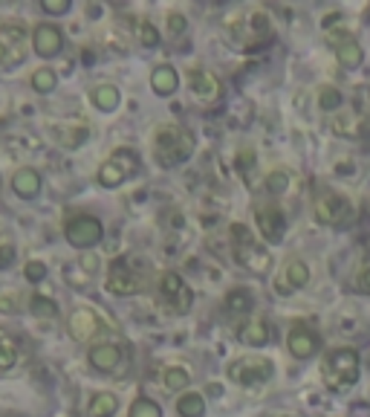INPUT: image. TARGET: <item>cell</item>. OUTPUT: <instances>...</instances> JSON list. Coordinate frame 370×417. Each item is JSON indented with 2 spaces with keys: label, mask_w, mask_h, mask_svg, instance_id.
<instances>
[{
  "label": "cell",
  "mask_w": 370,
  "mask_h": 417,
  "mask_svg": "<svg viewBox=\"0 0 370 417\" xmlns=\"http://www.w3.org/2000/svg\"><path fill=\"white\" fill-rule=\"evenodd\" d=\"M185 26H189L185 15H179V12H171V15H168V32H171V35H182Z\"/></svg>",
  "instance_id": "ab89813d"
},
{
  "label": "cell",
  "mask_w": 370,
  "mask_h": 417,
  "mask_svg": "<svg viewBox=\"0 0 370 417\" xmlns=\"http://www.w3.org/2000/svg\"><path fill=\"white\" fill-rule=\"evenodd\" d=\"M23 275H26L32 284H38V281L46 278V264H41V261H29V264L23 267Z\"/></svg>",
  "instance_id": "74e56055"
},
{
  "label": "cell",
  "mask_w": 370,
  "mask_h": 417,
  "mask_svg": "<svg viewBox=\"0 0 370 417\" xmlns=\"http://www.w3.org/2000/svg\"><path fill=\"white\" fill-rule=\"evenodd\" d=\"M26 58V26L9 21L0 26V70H12Z\"/></svg>",
  "instance_id": "52a82bcc"
},
{
  "label": "cell",
  "mask_w": 370,
  "mask_h": 417,
  "mask_svg": "<svg viewBox=\"0 0 370 417\" xmlns=\"http://www.w3.org/2000/svg\"><path fill=\"white\" fill-rule=\"evenodd\" d=\"M194 154V134L182 125H159L154 131V159L162 169H174V165L185 162Z\"/></svg>",
  "instance_id": "6da1fadb"
},
{
  "label": "cell",
  "mask_w": 370,
  "mask_h": 417,
  "mask_svg": "<svg viewBox=\"0 0 370 417\" xmlns=\"http://www.w3.org/2000/svg\"><path fill=\"white\" fill-rule=\"evenodd\" d=\"M139 287H142L139 273H133L127 261H113V267L107 273V293H113V296H133V293H139Z\"/></svg>",
  "instance_id": "8fae6325"
},
{
  "label": "cell",
  "mask_w": 370,
  "mask_h": 417,
  "mask_svg": "<svg viewBox=\"0 0 370 417\" xmlns=\"http://www.w3.org/2000/svg\"><path fill=\"white\" fill-rule=\"evenodd\" d=\"M130 417H162V408L148 397H139L130 403Z\"/></svg>",
  "instance_id": "d6a6232c"
},
{
  "label": "cell",
  "mask_w": 370,
  "mask_h": 417,
  "mask_svg": "<svg viewBox=\"0 0 370 417\" xmlns=\"http://www.w3.org/2000/svg\"><path fill=\"white\" fill-rule=\"evenodd\" d=\"M41 9L46 15H67L70 12V0H41Z\"/></svg>",
  "instance_id": "8d00e7d4"
},
{
  "label": "cell",
  "mask_w": 370,
  "mask_h": 417,
  "mask_svg": "<svg viewBox=\"0 0 370 417\" xmlns=\"http://www.w3.org/2000/svg\"><path fill=\"white\" fill-rule=\"evenodd\" d=\"M330 125H333V131H336V134H356V131H361L359 125H356V119L347 116V113H344V116H336Z\"/></svg>",
  "instance_id": "d590c367"
},
{
  "label": "cell",
  "mask_w": 370,
  "mask_h": 417,
  "mask_svg": "<svg viewBox=\"0 0 370 417\" xmlns=\"http://www.w3.org/2000/svg\"><path fill=\"white\" fill-rule=\"evenodd\" d=\"M318 107L327 110V113H333L336 107H342V90L333 88V85H324V88L318 90Z\"/></svg>",
  "instance_id": "1f68e13d"
},
{
  "label": "cell",
  "mask_w": 370,
  "mask_h": 417,
  "mask_svg": "<svg viewBox=\"0 0 370 417\" xmlns=\"http://www.w3.org/2000/svg\"><path fill=\"white\" fill-rule=\"evenodd\" d=\"M255 307V293L249 287H235L231 293L226 296V310L228 313H235V316H243Z\"/></svg>",
  "instance_id": "7402d4cb"
},
{
  "label": "cell",
  "mask_w": 370,
  "mask_h": 417,
  "mask_svg": "<svg viewBox=\"0 0 370 417\" xmlns=\"http://www.w3.org/2000/svg\"><path fill=\"white\" fill-rule=\"evenodd\" d=\"M139 47H148V50L159 47V29L154 23H148V21L139 23Z\"/></svg>",
  "instance_id": "836d02e7"
},
{
  "label": "cell",
  "mask_w": 370,
  "mask_h": 417,
  "mask_svg": "<svg viewBox=\"0 0 370 417\" xmlns=\"http://www.w3.org/2000/svg\"><path fill=\"white\" fill-rule=\"evenodd\" d=\"M64 238L75 246V249H90L96 246L102 238H105V226L99 218L92 215H75L64 223Z\"/></svg>",
  "instance_id": "ba28073f"
},
{
  "label": "cell",
  "mask_w": 370,
  "mask_h": 417,
  "mask_svg": "<svg viewBox=\"0 0 370 417\" xmlns=\"http://www.w3.org/2000/svg\"><path fill=\"white\" fill-rule=\"evenodd\" d=\"M12 261H15V238L9 226L0 223V270H6Z\"/></svg>",
  "instance_id": "f546056e"
},
{
  "label": "cell",
  "mask_w": 370,
  "mask_h": 417,
  "mask_svg": "<svg viewBox=\"0 0 370 417\" xmlns=\"http://www.w3.org/2000/svg\"><path fill=\"white\" fill-rule=\"evenodd\" d=\"M176 411H179V417H203V414H206V400H203V394H197V391L182 394V397L176 400Z\"/></svg>",
  "instance_id": "484cf974"
},
{
  "label": "cell",
  "mask_w": 370,
  "mask_h": 417,
  "mask_svg": "<svg viewBox=\"0 0 370 417\" xmlns=\"http://www.w3.org/2000/svg\"><path fill=\"white\" fill-rule=\"evenodd\" d=\"M157 296H159V305L174 316H185L194 305V290L185 284V278L176 275V273H162L159 275Z\"/></svg>",
  "instance_id": "277c9868"
},
{
  "label": "cell",
  "mask_w": 370,
  "mask_h": 417,
  "mask_svg": "<svg viewBox=\"0 0 370 417\" xmlns=\"http://www.w3.org/2000/svg\"><path fill=\"white\" fill-rule=\"evenodd\" d=\"M90 99H92V105H96L99 110L110 113V110H116V107H119L122 93H119V88H113V85H99L96 90L90 93Z\"/></svg>",
  "instance_id": "603a6c76"
},
{
  "label": "cell",
  "mask_w": 370,
  "mask_h": 417,
  "mask_svg": "<svg viewBox=\"0 0 370 417\" xmlns=\"http://www.w3.org/2000/svg\"><path fill=\"white\" fill-rule=\"evenodd\" d=\"M119 359H122V351L116 345H110V342H105V345L90 351V365L96 371H102V374H110L119 365Z\"/></svg>",
  "instance_id": "ffe728a7"
},
{
  "label": "cell",
  "mask_w": 370,
  "mask_h": 417,
  "mask_svg": "<svg viewBox=\"0 0 370 417\" xmlns=\"http://www.w3.org/2000/svg\"><path fill=\"white\" fill-rule=\"evenodd\" d=\"M18 296L15 293H0V310L4 313H18V305H12Z\"/></svg>",
  "instance_id": "b9f144b4"
},
{
  "label": "cell",
  "mask_w": 370,
  "mask_h": 417,
  "mask_svg": "<svg viewBox=\"0 0 370 417\" xmlns=\"http://www.w3.org/2000/svg\"><path fill=\"white\" fill-rule=\"evenodd\" d=\"M67 330L75 342H90L92 337H99L102 330V319L92 313L90 307H75L70 313V322H67Z\"/></svg>",
  "instance_id": "7c38bea8"
},
{
  "label": "cell",
  "mask_w": 370,
  "mask_h": 417,
  "mask_svg": "<svg viewBox=\"0 0 370 417\" xmlns=\"http://www.w3.org/2000/svg\"><path fill=\"white\" fill-rule=\"evenodd\" d=\"M15 362H18V345H15V339L9 337L6 330L0 327V374L12 371Z\"/></svg>",
  "instance_id": "4316f807"
},
{
  "label": "cell",
  "mask_w": 370,
  "mask_h": 417,
  "mask_svg": "<svg viewBox=\"0 0 370 417\" xmlns=\"http://www.w3.org/2000/svg\"><path fill=\"white\" fill-rule=\"evenodd\" d=\"M87 128L84 125H78V128H67V125H56L53 128V137H56V142L58 145H64V148H78L84 139H87Z\"/></svg>",
  "instance_id": "d4e9b609"
},
{
  "label": "cell",
  "mask_w": 370,
  "mask_h": 417,
  "mask_svg": "<svg viewBox=\"0 0 370 417\" xmlns=\"http://www.w3.org/2000/svg\"><path fill=\"white\" fill-rule=\"evenodd\" d=\"M116 408H119V397H116V394H110V391H99L96 397L90 400L87 414H90V417H113V414H116Z\"/></svg>",
  "instance_id": "cb8c5ba5"
},
{
  "label": "cell",
  "mask_w": 370,
  "mask_h": 417,
  "mask_svg": "<svg viewBox=\"0 0 370 417\" xmlns=\"http://www.w3.org/2000/svg\"><path fill=\"white\" fill-rule=\"evenodd\" d=\"M238 169L249 180V171L255 169V154H252V148H240V154H238Z\"/></svg>",
  "instance_id": "f35d334b"
},
{
  "label": "cell",
  "mask_w": 370,
  "mask_h": 417,
  "mask_svg": "<svg viewBox=\"0 0 370 417\" xmlns=\"http://www.w3.org/2000/svg\"><path fill=\"white\" fill-rule=\"evenodd\" d=\"M139 171V157H136V151H130V148H119V151H113L110 157H107V162H102V169H99V186H105V189H116V186H122L125 180H130L133 174Z\"/></svg>",
  "instance_id": "5b68a950"
},
{
  "label": "cell",
  "mask_w": 370,
  "mask_h": 417,
  "mask_svg": "<svg viewBox=\"0 0 370 417\" xmlns=\"http://www.w3.org/2000/svg\"><path fill=\"white\" fill-rule=\"evenodd\" d=\"M189 383H191V374H189V368H179V365L165 368V386H168L171 391H182Z\"/></svg>",
  "instance_id": "4dcf8cb0"
},
{
  "label": "cell",
  "mask_w": 370,
  "mask_h": 417,
  "mask_svg": "<svg viewBox=\"0 0 370 417\" xmlns=\"http://www.w3.org/2000/svg\"><path fill=\"white\" fill-rule=\"evenodd\" d=\"M287 348H290V354L295 357V359H310L318 348H321V339H318V333L312 330V327H307V324H295L292 330H290V337H287Z\"/></svg>",
  "instance_id": "9a60e30c"
},
{
  "label": "cell",
  "mask_w": 370,
  "mask_h": 417,
  "mask_svg": "<svg viewBox=\"0 0 370 417\" xmlns=\"http://www.w3.org/2000/svg\"><path fill=\"white\" fill-rule=\"evenodd\" d=\"M359 374H361V359H359V351L353 348H336L327 354L321 365V377H324V386L330 391H344L350 386L359 383Z\"/></svg>",
  "instance_id": "7a4b0ae2"
},
{
  "label": "cell",
  "mask_w": 370,
  "mask_h": 417,
  "mask_svg": "<svg viewBox=\"0 0 370 417\" xmlns=\"http://www.w3.org/2000/svg\"><path fill=\"white\" fill-rule=\"evenodd\" d=\"M228 235H231V253H235V261L240 267H246L255 275H266L272 270V255L266 253V246H260L255 241V235L249 232V226L231 223Z\"/></svg>",
  "instance_id": "3957f363"
},
{
  "label": "cell",
  "mask_w": 370,
  "mask_h": 417,
  "mask_svg": "<svg viewBox=\"0 0 370 417\" xmlns=\"http://www.w3.org/2000/svg\"><path fill=\"white\" fill-rule=\"evenodd\" d=\"M330 41H333V50H336V58L342 61V67H359L361 64V58H364V53H361V47H359V41L353 38V35H347V32H330Z\"/></svg>",
  "instance_id": "2e32d148"
},
{
  "label": "cell",
  "mask_w": 370,
  "mask_h": 417,
  "mask_svg": "<svg viewBox=\"0 0 370 417\" xmlns=\"http://www.w3.org/2000/svg\"><path fill=\"white\" fill-rule=\"evenodd\" d=\"M32 47L41 58H56L64 47V35L56 23H38L32 32Z\"/></svg>",
  "instance_id": "4fadbf2b"
},
{
  "label": "cell",
  "mask_w": 370,
  "mask_h": 417,
  "mask_svg": "<svg viewBox=\"0 0 370 417\" xmlns=\"http://www.w3.org/2000/svg\"><path fill=\"white\" fill-rule=\"evenodd\" d=\"M356 290H359V293H364V296H370V264H364V267L359 270V275H356Z\"/></svg>",
  "instance_id": "60d3db41"
},
{
  "label": "cell",
  "mask_w": 370,
  "mask_h": 417,
  "mask_svg": "<svg viewBox=\"0 0 370 417\" xmlns=\"http://www.w3.org/2000/svg\"><path fill=\"white\" fill-rule=\"evenodd\" d=\"M189 85H191V93L200 99V102H217L223 88H220V78L206 70V67H191L189 70Z\"/></svg>",
  "instance_id": "5bb4252c"
},
{
  "label": "cell",
  "mask_w": 370,
  "mask_h": 417,
  "mask_svg": "<svg viewBox=\"0 0 370 417\" xmlns=\"http://www.w3.org/2000/svg\"><path fill=\"white\" fill-rule=\"evenodd\" d=\"M284 284H281V290L287 293V290H301V287H307L310 284V267L301 261V258H292V261H287V267H284Z\"/></svg>",
  "instance_id": "44dd1931"
},
{
  "label": "cell",
  "mask_w": 370,
  "mask_h": 417,
  "mask_svg": "<svg viewBox=\"0 0 370 417\" xmlns=\"http://www.w3.org/2000/svg\"><path fill=\"white\" fill-rule=\"evenodd\" d=\"M272 374H275L272 359L258 357V354H246L228 365V380L238 386H260V383L272 380Z\"/></svg>",
  "instance_id": "8992f818"
},
{
  "label": "cell",
  "mask_w": 370,
  "mask_h": 417,
  "mask_svg": "<svg viewBox=\"0 0 370 417\" xmlns=\"http://www.w3.org/2000/svg\"><path fill=\"white\" fill-rule=\"evenodd\" d=\"M312 212H315V221L324 226H342L350 218V200L336 191H321L312 203Z\"/></svg>",
  "instance_id": "30bf717a"
},
{
  "label": "cell",
  "mask_w": 370,
  "mask_h": 417,
  "mask_svg": "<svg viewBox=\"0 0 370 417\" xmlns=\"http://www.w3.org/2000/svg\"><path fill=\"white\" fill-rule=\"evenodd\" d=\"M290 174L287 171H272V174H266V191L269 194H284L287 189H290Z\"/></svg>",
  "instance_id": "e575fe53"
},
{
  "label": "cell",
  "mask_w": 370,
  "mask_h": 417,
  "mask_svg": "<svg viewBox=\"0 0 370 417\" xmlns=\"http://www.w3.org/2000/svg\"><path fill=\"white\" fill-rule=\"evenodd\" d=\"M81 267H84L87 273H96V270H99V258H96V255H81Z\"/></svg>",
  "instance_id": "7bdbcfd3"
},
{
  "label": "cell",
  "mask_w": 370,
  "mask_h": 417,
  "mask_svg": "<svg viewBox=\"0 0 370 417\" xmlns=\"http://www.w3.org/2000/svg\"><path fill=\"white\" fill-rule=\"evenodd\" d=\"M151 88H154L157 96H171V93H176V88H179L176 70H174L171 64H159V67L151 73Z\"/></svg>",
  "instance_id": "d6986e66"
},
{
  "label": "cell",
  "mask_w": 370,
  "mask_h": 417,
  "mask_svg": "<svg viewBox=\"0 0 370 417\" xmlns=\"http://www.w3.org/2000/svg\"><path fill=\"white\" fill-rule=\"evenodd\" d=\"M238 339L249 348H260V345L269 342V324L263 319H249L238 327Z\"/></svg>",
  "instance_id": "ac0fdd59"
},
{
  "label": "cell",
  "mask_w": 370,
  "mask_h": 417,
  "mask_svg": "<svg viewBox=\"0 0 370 417\" xmlns=\"http://www.w3.org/2000/svg\"><path fill=\"white\" fill-rule=\"evenodd\" d=\"M56 85H58V75H56V70H50V67H41V70H35V73H32V88H35L38 93H53V90H56Z\"/></svg>",
  "instance_id": "f1b7e54d"
},
{
  "label": "cell",
  "mask_w": 370,
  "mask_h": 417,
  "mask_svg": "<svg viewBox=\"0 0 370 417\" xmlns=\"http://www.w3.org/2000/svg\"><path fill=\"white\" fill-rule=\"evenodd\" d=\"M41 174L32 169V165H23V169H18L15 171V177H12V189H15V194L18 197H23V200H32V197H38L41 194Z\"/></svg>",
  "instance_id": "e0dca14e"
},
{
  "label": "cell",
  "mask_w": 370,
  "mask_h": 417,
  "mask_svg": "<svg viewBox=\"0 0 370 417\" xmlns=\"http://www.w3.org/2000/svg\"><path fill=\"white\" fill-rule=\"evenodd\" d=\"M29 310H32L35 319H56V316H58L56 302H53V299H46L43 293H35V296L29 299Z\"/></svg>",
  "instance_id": "83f0119b"
},
{
  "label": "cell",
  "mask_w": 370,
  "mask_h": 417,
  "mask_svg": "<svg viewBox=\"0 0 370 417\" xmlns=\"http://www.w3.org/2000/svg\"><path fill=\"white\" fill-rule=\"evenodd\" d=\"M255 221H258V232L266 243H281L284 241L287 215L278 203H258L255 206Z\"/></svg>",
  "instance_id": "9c48e42d"
}]
</instances>
